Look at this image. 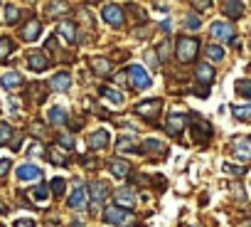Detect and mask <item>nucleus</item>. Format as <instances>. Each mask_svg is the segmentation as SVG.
<instances>
[{
  "instance_id": "f704fd0d",
  "label": "nucleus",
  "mask_w": 251,
  "mask_h": 227,
  "mask_svg": "<svg viewBox=\"0 0 251 227\" xmlns=\"http://www.w3.org/2000/svg\"><path fill=\"white\" fill-rule=\"evenodd\" d=\"M13 47H15V42L10 37H0V59H5L13 52Z\"/></svg>"
},
{
  "instance_id": "a19ab883",
  "label": "nucleus",
  "mask_w": 251,
  "mask_h": 227,
  "mask_svg": "<svg viewBox=\"0 0 251 227\" xmlns=\"http://www.w3.org/2000/svg\"><path fill=\"white\" fill-rule=\"evenodd\" d=\"M224 170H226V173H234V175H244V173H246L244 166H231V163H224Z\"/></svg>"
},
{
  "instance_id": "09e8293b",
  "label": "nucleus",
  "mask_w": 251,
  "mask_h": 227,
  "mask_svg": "<svg viewBox=\"0 0 251 227\" xmlns=\"http://www.w3.org/2000/svg\"><path fill=\"white\" fill-rule=\"evenodd\" d=\"M72 227H81V222H74V225H72Z\"/></svg>"
},
{
  "instance_id": "c03bdc74",
  "label": "nucleus",
  "mask_w": 251,
  "mask_h": 227,
  "mask_svg": "<svg viewBox=\"0 0 251 227\" xmlns=\"http://www.w3.org/2000/svg\"><path fill=\"white\" fill-rule=\"evenodd\" d=\"M209 0H195V8H200V10H209Z\"/></svg>"
},
{
  "instance_id": "c9c22d12",
  "label": "nucleus",
  "mask_w": 251,
  "mask_h": 227,
  "mask_svg": "<svg viewBox=\"0 0 251 227\" xmlns=\"http://www.w3.org/2000/svg\"><path fill=\"white\" fill-rule=\"evenodd\" d=\"M207 57H209L212 62H222V59H224V50H222L219 45H209V47H207Z\"/></svg>"
},
{
  "instance_id": "cd10ccee",
  "label": "nucleus",
  "mask_w": 251,
  "mask_h": 227,
  "mask_svg": "<svg viewBox=\"0 0 251 227\" xmlns=\"http://www.w3.org/2000/svg\"><path fill=\"white\" fill-rule=\"evenodd\" d=\"M91 69H94L99 77H108V74H111V62L96 57V59H91Z\"/></svg>"
},
{
  "instance_id": "1a4fd4ad",
  "label": "nucleus",
  "mask_w": 251,
  "mask_h": 227,
  "mask_svg": "<svg viewBox=\"0 0 251 227\" xmlns=\"http://www.w3.org/2000/svg\"><path fill=\"white\" fill-rule=\"evenodd\" d=\"M40 32H42V23H40V20H30L27 25L20 28V37H23L25 42H35V40L40 37Z\"/></svg>"
},
{
  "instance_id": "f03ea898",
  "label": "nucleus",
  "mask_w": 251,
  "mask_h": 227,
  "mask_svg": "<svg viewBox=\"0 0 251 227\" xmlns=\"http://www.w3.org/2000/svg\"><path fill=\"white\" fill-rule=\"evenodd\" d=\"M197 52H200V40H195V37H180L175 42V55H177V59L182 64L195 62L197 59Z\"/></svg>"
},
{
  "instance_id": "39448f33",
  "label": "nucleus",
  "mask_w": 251,
  "mask_h": 227,
  "mask_svg": "<svg viewBox=\"0 0 251 227\" xmlns=\"http://www.w3.org/2000/svg\"><path fill=\"white\" fill-rule=\"evenodd\" d=\"M192 139L197 143H207L212 139V126L209 121H204L202 116H197V114H192Z\"/></svg>"
},
{
  "instance_id": "ea45409f",
  "label": "nucleus",
  "mask_w": 251,
  "mask_h": 227,
  "mask_svg": "<svg viewBox=\"0 0 251 227\" xmlns=\"http://www.w3.org/2000/svg\"><path fill=\"white\" fill-rule=\"evenodd\" d=\"M146 62H148L153 69H158V64H160V57H158V52H155V50H148V52H146Z\"/></svg>"
},
{
  "instance_id": "b1692460",
  "label": "nucleus",
  "mask_w": 251,
  "mask_h": 227,
  "mask_svg": "<svg viewBox=\"0 0 251 227\" xmlns=\"http://www.w3.org/2000/svg\"><path fill=\"white\" fill-rule=\"evenodd\" d=\"M116 148H118L121 153H136V151H138V143H136L131 136H118Z\"/></svg>"
},
{
  "instance_id": "4c0bfd02",
  "label": "nucleus",
  "mask_w": 251,
  "mask_h": 227,
  "mask_svg": "<svg viewBox=\"0 0 251 227\" xmlns=\"http://www.w3.org/2000/svg\"><path fill=\"white\" fill-rule=\"evenodd\" d=\"M236 94H239V96H246V99H251V82H249V79H241V82H236Z\"/></svg>"
},
{
  "instance_id": "20e7f679",
  "label": "nucleus",
  "mask_w": 251,
  "mask_h": 227,
  "mask_svg": "<svg viewBox=\"0 0 251 227\" xmlns=\"http://www.w3.org/2000/svg\"><path fill=\"white\" fill-rule=\"evenodd\" d=\"M126 77L131 79V86H133L136 91H143V89H148V86H151V77H148V72H146L141 64H133V67H128Z\"/></svg>"
},
{
  "instance_id": "79ce46f5",
  "label": "nucleus",
  "mask_w": 251,
  "mask_h": 227,
  "mask_svg": "<svg viewBox=\"0 0 251 227\" xmlns=\"http://www.w3.org/2000/svg\"><path fill=\"white\" fill-rule=\"evenodd\" d=\"M10 166H13L10 158H0V178H5V173L10 170Z\"/></svg>"
},
{
  "instance_id": "f8f14e48",
  "label": "nucleus",
  "mask_w": 251,
  "mask_h": 227,
  "mask_svg": "<svg viewBox=\"0 0 251 227\" xmlns=\"http://www.w3.org/2000/svg\"><path fill=\"white\" fill-rule=\"evenodd\" d=\"M222 13H224L229 20H239V18L244 15L241 0H224V3H222Z\"/></svg>"
},
{
  "instance_id": "72a5a7b5",
  "label": "nucleus",
  "mask_w": 251,
  "mask_h": 227,
  "mask_svg": "<svg viewBox=\"0 0 251 227\" xmlns=\"http://www.w3.org/2000/svg\"><path fill=\"white\" fill-rule=\"evenodd\" d=\"M18 20H20V10L8 3V5H5V23H8V25H15Z\"/></svg>"
},
{
  "instance_id": "393cba45",
  "label": "nucleus",
  "mask_w": 251,
  "mask_h": 227,
  "mask_svg": "<svg viewBox=\"0 0 251 227\" xmlns=\"http://www.w3.org/2000/svg\"><path fill=\"white\" fill-rule=\"evenodd\" d=\"M47 153H50V161H52V163H57V166H69V153L62 151L59 146H52Z\"/></svg>"
},
{
  "instance_id": "8fccbe9b",
  "label": "nucleus",
  "mask_w": 251,
  "mask_h": 227,
  "mask_svg": "<svg viewBox=\"0 0 251 227\" xmlns=\"http://www.w3.org/2000/svg\"><path fill=\"white\" fill-rule=\"evenodd\" d=\"M0 212H3V202H0Z\"/></svg>"
},
{
  "instance_id": "aec40b11",
  "label": "nucleus",
  "mask_w": 251,
  "mask_h": 227,
  "mask_svg": "<svg viewBox=\"0 0 251 227\" xmlns=\"http://www.w3.org/2000/svg\"><path fill=\"white\" fill-rule=\"evenodd\" d=\"M23 82H25V79H23V74H20V72H8L5 77H0V86H3V89H8V91L18 89Z\"/></svg>"
},
{
  "instance_id": "6ab92c4d",
  "label": "nucleus",
  "mask_w": 251,
  "mask_h": 227,
  "mask_svg": "<svg viewBox=\"0 0 251 227\" xmlns=\"http://www.w3.org/2000/svg\"><path fill=\"white\" fill-rule=\"evenodd\" d=\"M197 82H200V84H204V86H209V84L214 82V67H212V64H207V62L197 64Z\"/></svg>"
},
{
  "instance_id": "6e6552de",
  "label": "nucleus",
  "mask_w": 251,
  "mask_h": 227,
  "mask_svg": "<svg viewBox=\"0 0 251 227\" xmlns=\"http://www.w3.org/2000/svg\"><path fill=\"white\" fill-rule=\"evenodd\" d=\"M101 15H103V20H106L108 25H113V28H121V25L126 23V18H123V10H121L118 5H103Z\"/></svg>"
},
{
  "instance_id": "37998d69",
  "label": "nucleus",
  "mask_w": 251,
  "mask_h": 227,
  "mask_svg": "<svg viewBox=\"0 0 251 227\" xmlns=\"http://www.w3.org/2000/svg\"><path fill=\"white\" fill-rule=\"evenodd\" d=\"M15 227H35V220H30V217H23V220H15Z\"/></svg>"
},
{
  "instance_id": "bb28decb",
  "label": "nucleus",
  "mask_w": 251,
  "mask_h": 227,
  "mask_svg": "<svg viewBox=\"0 0 251 227\" xmlns=\"http://www.w3.org/2000/svg\"><path fill=\"white\" fill-rule=\"evenodd\" d=\"M27 198H32L37 205H45L47 198H50V188H47V185H37V188H32V190L27 193Z\"/></svg>"
},
{
  "instance_id": "f3484780",
  "label": "nucleus",
  "mask_w": 251,
  "mask_h": 227,
  "mask_svg": "<svg viewBox=\"0 0 251 227\" xmlns=\"http://www.w3.org/2000/svg\"><path fill=\"white\" fill-rule=\"evenodd\" d=\"M69 207L72 210H84L86 207V188L84 185H76L74 193L69 195Z\"/></svg>"
},
{
  "instance_id": "423d86ee",
  "label": "nucleus",
  "mask_w": 251,
  "mask_h": 227,
  "mask_svg": "<svg viewBox=\"0 0 251 227\" xmlns=\"http://www.w3.org/2000/svg\"><path fill=\"white\" fill-rule=\"evenodd\" d=\"M187 126V114H170L168 121H165V131L170 136H180Z\"/></svg>"
},
{
  "instance_id": "473e14b6",
  "label": "nucleus",
  "mask_w": 251,
  "mask_h": 227,
  "mask_svg": "<svg viewBox=\"0 0 251 227\" xmlns=\"http://www.w3.org/2000/svg\"><path fill=\"white\" fill-rule=\"evenodd\" d=\"M50 188H52V195H54V198H62L64 190H67V180H64V178H52V185H50Z\"/></svg>"
},
{
  "instance_id": "58836bf2",
  "label": "nucleus",
  "mask_w": 251,
  "mask_h": 227,
  "mask_svg": "<svg viewBox=\"0 0 251 227\" xmlns=\"http://www.w3.org/2000/svg\"><path fill=\"white\" fill-rule=\"evenodd\" d=\"M185 28H187V30H200V28H202V20H200V15H187V20H185Z\"/></svg>"
},
{
  "instance_id": "4be33fe9",
  "label": "nucleus",
  "mask_w": 251,
  "mask_h": 227,
  "mask_svg": "<svg viewBox=\"0 0 251 227\" xmlns=\"http://www.w3.org/2000/svg\"><path fill=\"white\" fill-rule=\"evenodd\" d=\"M116 205H118V207H131V205H136L133 190H128V188L118 190V193H116Z\"/></svg>"
},
{
  "instance_id": "9b49d317",
  "label": "nucleus",
  "mask_w": 251,
  "mask_h": 227,
  "mask_svg": "<svg viewBox=\"0 0 251 227\" xmlns=\"http://www.w3.org/2000/svg\"><path fill=\"white\" fill-rule=\"evenodd\" d=\"M50 59H47V55H42V52H30L27 55V67L32 69V72H45V69H50Z\"/></svg>"
},
{
  "instance_id": "e433bc0d",
  "label": "nucleus",
  "mask_w": 251,
  "mask_h": 227,
  "mask_svg": "<svg viewBox=\"0 0 251 227\" xmlns=\"http://www.w3.org/2000/svg\"><path fill=\"white\" fill-rule=\"evenodd\" d=\"M13 141V129H10V124H0V146H5V143H10Z\"/></svg>"
},
{
  "instance_id": "9d476101",
  "label": "nucleus",
  "mask_w": 251,
  "mask_h": 227,
  "mask_svg": "<svg viewBox=\"0 0 251 227\" xmlns=\"http://www.w3.org/2000/svg\"><path fill=\"white\" fill-rule=\"evenodd\" d=\"M212 37L214 40H222V42L234 40V25L231 23H214L212 25Z\"/></svg>"
},
{
  "instance_id": "5701e85b",
  "label": "nucleus",
  "mask_w": 251,
  "mask_h": 227,
  "mask_svg": "<svg viewBox=\"0 0 251 227\" xmlns=\"http://www.w3.org/2000/svg\"><path fill=\"white\" fill-rule=\"evenodd\" d=\"M141 153H165V143L158 141V139H148L143 141V146H138Z\"/></svg>"
},
{
  "instance_id": "ddd939ff",
  "label": "nucleus",
  "mask_w": 251,
  "mask_h": 227,
  "mask_svg": "<svg viewBox=\"0 0 251 227\" xmlns=\"http://www.w3.org/2000/svg\"><path fill=\"white\" fill-rule=\"evenodd\" d=\"M15 175H18V180H42V170L37 166H32V163L20 166Z\"/></svg>"
},
{
  "instance_id": "de8ad7c7",
  "label": "nucleus",
  "mask_w": 251,
  "mask_h": 227,
  "mask_svg": "<svg viewBox=\"0 0 251 227\" xmlns=\"http://www.w3.org/2000/svg\"><path fill=\"white\" fill-rule=\"evenodd\" d=\"M241 227H251V220H246V222H244V225H241Z\"/></svg>"
},
{
  "instance_id": "a211bd4d",
  "label": "nucleus",
  "mask_w": 251,
  "mask_h": 227,
  "mask_svg": "<svg viewBox=\"0 0 251 227\" xmlns=\"http://www.w3.org/2000/svg\"><path fill=\"white\" fill-rule=\"evenodd\" d=\"M59 35L69 42V45H76V25L72 20H59Z\"/></svg>"
},
{
  "instance_id": "412c9836",
  "label": "nucleus",
  "mask_w": 251,
  "mask_h": 227,
  "mask_svg": "<svg viewBox=\"0 0 251 227\" xmlns=\"http://www.w3.org/2000/svg\"><path fill=\"white\" fill-rule=\"evenodd\" d=\"M54 91H69V86H72V79H69V74L67 72H59V74H54L52 77V84H50Z\"/></svg>"
},
{
  "instance_id": "7ed1b4c3",
  "label": "nucleus",
  "mask_w": 251,
  "mask_h": 227,
  "mask_svg": "<svg viewBox=\"0 0 251 227\" xmlns=\"http://www.w3.org/2000/svg\"><path fill=\"white\" fill-rule=\"evenodd\" d=\"M160 111H163V99H146V101L136 104V114H138L141 119H146L148 124H155L158 121Z\"/></svg>"
},
{
  "instance_id": "4468645a",
  "label": "nucleus",
  "mask_w": 251,
  "mask_h": 227,
  "mask_svg": "<svg viewBox=\"0 0 251 227\" xmlns=\"http://www.w3.org/2000/svg\"><path fill=\"white\" fill-rule=\"evenodd\" d=\"M108 170H111L116 178H128V175H131V166H128V161H123V158L108 161Z\"/></svg>"
},
{
  "instance_id": "49530a36",
  "label": "nucleus",
  "mask_w": 251,
  "mask_h": 227,
  "mask_svg": "<svg viewBox=\"0 0 251 227\" xmlns=\"http://www.w3.org/2000/svg\"><path fill=\"white\" fill-rule=\"evenodd\" d=\"M160 30H163V32H170V23H168V20H165V23H160Z\"/></svg>"
},
{
  "instance_id": "a18cd8bd",
  "label": "nucleus",
  "mask_w": 251,
  "mask_h": 227,
  "mask_svg": "<svg viewBox=\"0 0 251 227\" xmlns=\"http://www.w3.org/2000/svg\"><path fill=\"white\" fill-rule=\"evenodd\" d=\"M30 153H32V156H42V153H45V148H42L40 143H35V146L30 148Z\"/></svg>"
},
{
  "instance_id": "c85d7f7f",
  "label": "nucleus",
  "mask_w": 251,
  "mask_h": 227,
  "mask_svg": "<svg viewBox=\"0 0 251 227\" xmlns=\"http://www.w3.org/2000/svg\"><path fill=\"white\" fill-rule=\"evenodd\" d=\"M50 121H52L54 126H64V124H67V111L59 109V106H52V109H50Z\"/></svg>"
},
{
  "instance_id": "3c124183",
  "label": "nucleus",
  "mask_w": 251,
  "mask_h": 227,
  "mask_svg": "<svg viewBox=\"0 0 251 227\" xmlns=\"http://www.w3.org/2000/svg\"><path fill=\"white\" fill-rule=\"evenodd\" d=\"M190 227H195V225H190Z\"/></svg>"
},
{
  "instance_id": "a878e982",
  "label": "nucleus",
  "mask_w": 251,
  "mask_h": 227,
  "mask_svg": "<svg viewBox=\"0 0 251 227\" xmlns=\"http://www.w3.org/2000/svg\"><path fill=\"white\" fill-rule=\"evenodd\" d=\"M27 96H32L35 101H45V96H47V86L45 84H40V82H32L30 86H27Z\"/></svg>"
},
{
  "instance_id": "f257e3e1",
  "label": "nucleus",
  "mask_w": 251,
  "mask_h": 227,
  "mask_svg": "<svg viewBox=\"0 0 251 227\" xmlns=\"http://www.w3.org/2000/svg\"><path fill=\"white\" fill-rule=\"evenodd\" d=\"M103 220L116 225V227H133L138 222V217L131 212V210H126V207H118V205H111L103 210Z\"/></svg>"
},
{
  "instance_id": "c756f323",
  "label": "nucleus",
  "mask_w": 251,
  "mask_h": 227,
  "mask_svg": "<svg viewBox=\"0 0 251 227\" xmlns=\"http://www.w3.org/2000/svg\"><path fill=\"white\" fill-rule=\"evenodd\" d=\"M59 13H69V5L64 3V0H50V5H47V15H59Z\"/></svg>"
},
{
  "instance_id": "2f4dec72",
  "label": "nucleus",
  "mask_w": 251,
  "mask_h": 227,
  "mask_svg": "<svg viewBox=\"0 0 251 227\" xmlns=\"http://www.w3.org/2000/svg\"><path fill=\"white\" fill-rule=\"evenodd\" d=\"M99 94H103L106 99H111V101H113V104H118V106L123 104V94H121V91H116V89H108V86H101V89H99Z\"/></svg>"
},
{
  "instance_id": "0eeeda50",
  "label": "nucleus",
  "mask_w": 251,
  "mask_h": 227,
  "mask_svg": "<svg viewBox=\"0 0 251 227\" xmlns=\"http://www.w3.org/2000/svg\"><path fill=\"white\" fill-rule=\"evenodd\" d=\"M231 148H234L236 161H241V163L251 161V139H244V136H241V139H234Z\"/></svg>"
},
{
  "instance_id": "dca6fc26",
  "label": "nucleus",
  "mask_w": 251,
  "mask_h": 227,
  "mask_svg": "<svg viewBox=\"0 0 251 227\" xmlns=\"http://www.w3.org/2000/svg\"><path fill=\"white\" fill-rule=\"evenodd\" d=\"M89 193H91V198L96 200V202H103L106 198H108V185L103 183V180H94V183H89V188H86Z\"/></svg>"
},
{
  "instance_id": "7c9ffc66",
  "label": "nucleus",
  "mask_w": 251,
  "mask_h": 227,
  "mask_svg": "<svg viewBox=\"0 0 251 227\" xmlns=\"http://www.w3.org/2000/svg\"><path fill=\"white\" fill-rule=\"evenodd\" d=\"M231 114H234L236 121H246V119H251V104H246V106H231Z\"/></svg>"
},
{
  "instance_id": "2eb2a0df",
  "label": "nucleus",
  "mask_w": 251,
  "mask_h": 227,
  "mask_svg": "<svg viewBox=\"0 0 251 227\" xmlns=\"http://www.w3.org/2000/svg\"><path fill=\"white\" fill-rule=\"evenodd\" d=\"M106 146H108V131H106V129H99V131H94V134L89 136V148L103 151Z\"/></svg>"
}]
</instances>
